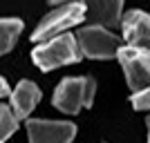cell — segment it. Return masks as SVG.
<instances>
[{
  "instance_id": "8992f818",
  "label": "cell",
  "mask_w": 150,
  "mask_h": 143,
  "mask_svg": "<svg viewBox=\"0 0 150 143\" xmlns=\"http://www.w3.org/2000/svg\"><path fill=\"white\" fill-rule=\"evenodd\" d=\"M27 137H29V143H72L76 137V125L69 121L29 118Z\"/></svg>"
},
{
  "instance_id": "8fae6325",
  "label": "cell",
  "mask_w": 150,
  "mask_h": 143,
  "mask_svg": "<svg viewBox=\"0 0 150 143\" xmlns=\"http://www.w3.org/2000/svg\"><path fill=\"white\" fill-rule=\"evenodd\" d=\"M18 130V118L13 114V110L5 103H0V141H5Z\"/></svg>"
},
{
  "instance_id": "9c48e42d",
  "label": "cell",
  "mask_w": 150,
  "mask_h": 143,
  "mask_svg": "<svg viewBox=\"0 0 150 143\" xmlns=\"http://www.w3.org/2000/svg\"><path fill=\"white\" fill-rule=\"evenodd\" d=\"M40 89L34 81H20L16 85V89H11L9 94V99H11V110L16 114L18 121L27 118L31 112H34V107L38 105V101H40Z\"/></svg>"
},
{
  "instance_id": "7c38bea8",
  "label": "cell",
  "mask_w": 150,
  "mask_h": 143,
  "mask_svg": "<svg viewBox=\"0 0 150 143\" xmlns=\"http://www.w3.org/2000/svg\"><path fill=\"white\" fill-rule=\"evenodd\" d=\"M130 103H132L134 110H141V112L150 110V85H146L144 89H137L130 96Z\"/></svg>"
},
{
  "instance_id": "2e32d148",
  "label": "cell",
  "mask_w": 150,
  "mask_h": 143,
  "mask_svg": "<svg viewBox=\"0 0 150 143\" xmlns=\"http://www.w3.org/2000/svg\"><path fill=\"white\" fill-rule=\"evenodd\" d=\"M0 143H2V141H0Z\"/></svg>"
},
{
  "instance_id": "7a4b0ae2",
  "label": "cell",
  "mask_w": 150,
  "mask_h": 143,
  "mask_svg": "<svg viewBox=\"0 0 150 143\" xmlns=\"http://www.w3.org/2000/svg\"><path fill=\"white\" fill-rule=\"evenodd\" d=\"M96 81L92 76H67L58 83L54 92V107L65 114H79L83 107L94 103Z\"/></svg>"
},
{
  "instance_id": "277c9868",
  "label": "cell",
  "mask_w": 150,
  "mask_h": 143,
  "mask_svg": "<svg viewBox=\"0 0 150 143\" xmlns=\"http://www.w3.org/2000/svg\"><path fill=\"white\" fill-rule=\"evenodd\" d=\"M76 45L81 49L83 56L94 58V61H108V58H117L119 51V40L108 27L101 25H90L83 27L76 34Z\"/></svg>"
},
{
  "instance_id": "6da1fadb",
  "label": "cell",
  "mask_w": 150,
  "mask_h": 143,
  "mask_svg": "<svg viewBox=\"0 0 150 143\" xmlns=\"http://www.w3.org/2000/svg\"><path fill=\"white\" fill-rule=\"evenodd\" d=\"M81 56L83 54L76 45V36H69V34H58V36L40 43L38 47H34V51H31V61L43 72L79 63Z\"/></svg>"
},
{
  "instance_id": "52a82bcc",
  "label": "cell",
  "mask_w": 150,
  "mask_h": 143,
  "mask_svg": "<svg viewBox=\"0 0 150 143\" xmlns=\"http://www.w3.org/2000/svg\"><path fill=\"white\" fill-rule=\"evenodd\" d=\"M121 31L128 45L150 47V16L141 9H132L121 16Z\"/></svg>"
},
{
  "instance_id": "30bf717a",
  "label": "cell",
  "mask_w": 150,
  "mask_h": 143,
  "mask_svg": "<svg viewBox=\"0 0 150 143\" xmlns=\"http://www.w3.org/2000/svg\"><path fill=\"white\" fill-rule=\"evenodd\" d=\"M23 20L18 18H0V56L13 49V45L23 34Z\"/></svg>"
},
{
  "instance_id": "4fadbf2b",
  "label": "cell",
  "mask_w": 150,
  "mask_h": 143,
  "mask_svg": "<svg viewBox=\"0 0 150 143\" xmlns=\"http://www.w3.org/2000/svg\"><path fill=\"white\" fill-rule=\"evenodd\" d=\"M2 96H9V85H7V81L0 76V99Z\"/></svg>"
},
{
  "instance_id": "5bb4252c",
  "label": "cell",
  "mask_w": 150,
  "mask_h": 143,
  "mask_svg": "<svg viewBox=\"0 0 150 143\" xmlns=\"http://www.w3.org/2000/svg\"><path fill=\"white\" fill-rule=\"evenodd\" d=\"M47 2H52V5H65V2H72V0H47Z\"/></svg>"
},
{
  "instance_id": "9a60e30c",
  "label": "cell",
  "mask_w": 150,
  "mask_h": 143,
  "mask_svg": "<svg viewBox=\"0 0 150 143\" xmlns=\"http://www.w3.org/2000/svg\"><path fill=\"white\" fill-rule=\"evenodd\" d=\"M148 143H150V121H148Z\"/></svg>"
},
{
  "instance_id": "3957f363",
  "label": "cell",
  "mask_w": 150,
  "mask_h": 143,
  "mask_svg": "<svg viewBox=\"0 0 150 143\" xmlns=\"http://www.w3.org/2000/svg\"><path fill=\"white\" fill-rule=\"evenodd\" d=\"M83 20H85V5H83V2H76V0L65 2V5H61L58 9L50 11L38 23V27L34 29V34H31V40H34V43H45V40L58 36V34H65L69 27L81 25Z\"/></svg>"
},
{
  "instance_id": "ba28073f",
  "label": "cell",
  "mask_w": 150,
  "mask_h": 143,
  "mask_svg": "<svg viewBox=\"0 0 150 143\" xmlns=\"http://www.w3.org/2000/svg\"><path fill=\"white\" fill-rule=\"evenodd\" d=\"M85 18L101 27H117L123 16V0H83Z\"/></svg>"
},
{
  "instance_id": "5b68a950",
  "label": "cell",
  "mask_w": 150,
  "mask_h": 143,
  "mask_svg": "<svg viewBox=\"0 0 150 143\" xmlns=\"http://www.w3.org/2000/svg\"><path fill=\"white\" fill-rule=\"evenodd\" d=\"M117 58L123 67V74L130 89H144L146 85H150V49L148 47L125 45V47H119Z\"/></svg>"
}]
</instances>
